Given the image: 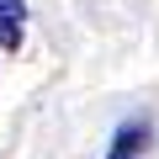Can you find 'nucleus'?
Masks as SVG:
<instances>
[{
    "mask_svg": "<svg viewBox=\"0 0 159 159\" xmlns=\"http://www.w3.org/2000/svg\"><path fill=\"white\" fill-rule=\"evenodd\" d=\"M148 143H154V122H148V117H127V122L111 133L106 159H148Z\"/></svg>",
    "mask_w": 159,
    "mask_h": 159,
    "instance_id": "1",
    "label": "nucleus"
},
{
    "mask_svg": "<svg viewBox=\"0 0 159 159\" xmlns=\"http://www.w3.org/2000/svg\"><path fill=\"white\" fill-rule=\"evenodd\" d=\"M27 43V0H0V48L16 53Z\"/></svg>",
    "mask_w": 159,
    "mask_h": 159,
    "instance_id": "2",
    "label": "nucleus"
}]
</instances>
